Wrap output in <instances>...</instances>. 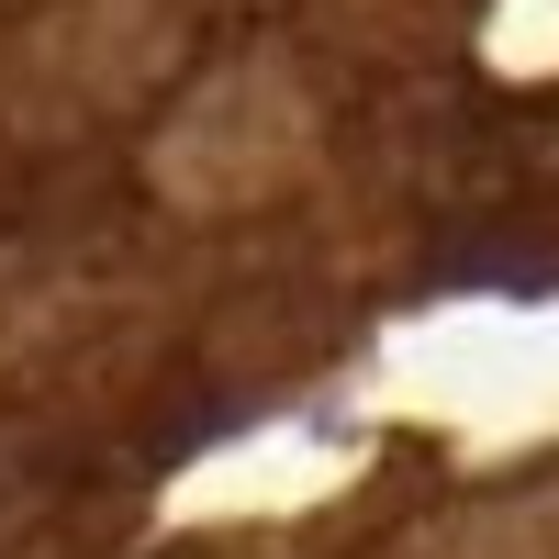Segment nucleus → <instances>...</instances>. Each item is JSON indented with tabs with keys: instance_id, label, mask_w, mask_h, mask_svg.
<instances>
[{
	"instance_id": "nucleus-1",
	"label": "nucleus",
	"mask_w": 559,
	"mask_h": 559,
	"mask_svg": "<svg viewBox=\"0 0 559 559\" xmlns=\"http://www.w3.org/2000/svg\"><path fill=\"white\" fill-rule=\"evenodd\" d=\"M292 168H302V90L280 68H224L157 146V179L179 202H258Z\"/></svg>"
},
{
	"instance_id": "nucleus-2",
	"label": "nucleus",
	"mask_w": 559,
	"mask_h": 559,
	"mask_svg": "<svg viewBox=\"0 0 559 559\" xmlns=\"http://www.w3.org/2000/svg\"><path fill=\"white\" fill-rule=\"evenodd\" d=\"M414 559H559V481L548 492H515V503H471V515H448Z\"/></svg>"
}]
</instances>
